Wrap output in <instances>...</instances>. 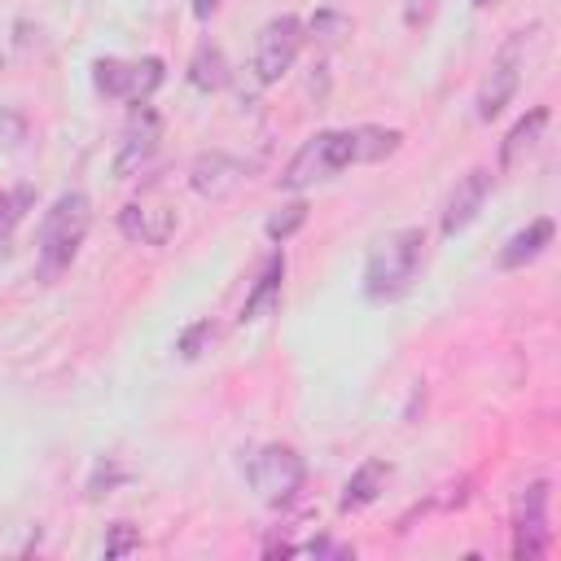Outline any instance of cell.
Returning a JSON list of instances; mask_svg holds the SVG:
<instances>
[{
  "label": "cell",
  "mask_w": 561,
  "mask_h": 561,
  "mask_svg": "<svg viewBox=\"0 0 561 561\" xmlns=\"http://www.w3.org/2000/svg\"><path fill=\"white\" fill-rule=\"evenodd\" d=\"M88 228H92V202H88V193H79V188H75V193H61V197L44 210V224H39L35 276H39V280H57V276L75 263V254H79Z\"/></svg>",
  "instance_id": "2"
},
{
  "label": "cell",
  "mask_w": 561,
  "mask_h": 561,
  "mask_svg": "<svg viewBox=\"0 0 561 561\" xmlns=\"http://www.w3.org/2000/svg\"><path fill=\"white\" fill-rule=\"evenodd\" d=\"M215 9H219V0H193V18H197V22H206Z\"/></svg>",
  "instance_id": "24"
},
{
  "label": "cell",
  "mask_w": 561,
  "mask_h": 561,
  "mask_svg": "<svg viewBox=\"0 0 561 561\" xmlns=\"http://www.w3.org/2000/svg\"><path fill=\"white\" fill-rule=\"evenodd\" d=\"M118 232L140 245H167L175 232V210L162 202H127L118 210Z\"/></svg>",
  "instance_id": "10"
},
{
  "label": "cell",
  "mask_w": 561,
  "mask_h": 561,
  "mask_svg": "<svg viewBox=\"0 0 561 561\" xmlns=\"http://www.w3.org/2000/svg\"><path fill=\"white\" fill-rule=\"evenodd\" d=\"M386 478H390V465H386V460H364V465H359V469L346 478L342 508H364V504H373V500L381 495Z\"/></svg>",
  "instance_id": "15"
},
{
  "label": "cell",
  "mask_w": 561,
  "mask_h": 561,
  "mask_svg": "<svg viewBox=\"0 0 561 561\" xmlns=\"http://www.w3.org/2000/svg\"><path fill=\"white\" fill-rule=\"evenodd\" d=\"M280 280H285V254H280V250H272V254L263 259V267H259L254 285H250L245 302H241V324L263 320L267 311H276V302H280Z\"/></svg>",
  "instance_id": "12"
},
{
  "label": "cell",
  "mask_w": 561,
  "mask_h": 561,
  "mask_svg": "<svg viewBox=\"0 0 561 561\" xmlns=\"http://www.w3.org/2000/svg\"><path fill=\"white\" fill-rule=\"evenodd\" d=\"M302 224H307V202H289V206H280V210H276V215L263 224V232H267V237L280 245V241H285V237H294Z\"/></svg>",
  "instance_id": "20"
},
{
  "label": "cell",
  "mask_w": 561,
  "mask_h": 561,
  "mask_svg": "<svg viewBox=\"0 0 561 561\" xmlns=\"http://www.w3.org/2000/svg\"><path fill=\"white\" fill-rule=\"evenodd\" d=\"M245 478H250V486L259 491V500H267V504H285V500H294V495L302 491V482H307V465H302V456H298L294 447H285V443H267V447H259V451L250 456Z\"/></svg>",
  "instance_id": "4"
},
{
  "label": "cell",
  "mask_w": 561,
  "mask_h": 561,
  "mask_svg": "<svg viewBox=\"0 0 561 561\" xmlns=\"http://www.w3.org/2000/svg\"><path fill=\"white\" fill-rule=\"evenodd\" d=\"M158 136H162L158 114H153L149 105H136V114H131V123H127V131H123V145H118V153H114V175H136V171L153 158Z\"/></svg>",
  "instance_id": "9"
},
{
  "label": "cell",
  "mask_w": 561,
  "mask_h": 561,
  "mask_svg": "<svg viewBox=\"0 0 561 561\" xmlns=\"http://www.w3.org/2000/svg\"><path fill=\"white\" fill-rule=\"evenodd\" d=\"M136 543H140V535H136L127 522H114L110 535H105V557H123V552H131Z\"/></svg>",
  "instance_id": "23"
},
{
  "label": "cell",
  "mask_w": 561,
  "mask_h": 561,
  "mask_svg": "<svg viewBox=\"0 0 561 561\" xmlns=\"http://www.w3.org/2000/svg\"><path fill=\"white\" fill-rule=\"evenodd\" d=\"M298 48H302V22L289 18V13L272 18L254 39V79L259 83H276L298 61Z\"/></svg>",
  "instance_id": "6"
},
{
  "label": "cell",
  "mask_w": 561,
  "mask_h": 561,
  "mask_svg": "<svg viewBox=\"0 0 561 561\" xmlns=\"http://www.w3.org/2000/svg\"><path fill=\"white\" fill-rule=\"evenodd\" d=\"M548 482H530L522 486L517 504H513V557L517 561H539L548 552Z\"/></svg>",
  "instance_id": "5"
},
{
  "label": "cell",
  "mask_w": 561,
  "mask_h": 561,
  "mask_svg": "<svg viewBox=\"0 0 561 561\" xmlns=\"http://www.w3.org/2000/svg\"><path fill=\"white\" fill-rule=\"evenodd\" d=\"M543 127H548V110H530L526 118H517V123L508 127L504 145H500V167H504V171H508V167H517V162L539 145Z\"/></svg>",
  "instance_id": "14"
},
{
  "label": "cell",
  "mask_w": 561,
  "mask_h": 561,
  "mask_svg": "<svg viewBox=\"0 0 561 561\" xmlns=\"http://www.w3.org/2000/svg\"><path fill=\"white\" fill-rule=\"evenodd\" d=\"M346 31H351V22H346L342 13H329V9H324V13H316V18H311V35H320L324 44H333V39H342Z\"/></svg>",
  "instance_id": "22"
},
{
  "label": "cell",
  "mask_w": 561,
  "mask_h": 561,
  "mask_svg": "<svg viewBox=\"0 0 561 561\" xmlns=\"http://www.w3.org/2000/svg\"><path fill=\"white\" fill-rule=\"evenodd\" d=\"M552 219H530L526 228H517L508 241H504V250H500V267H526L530 259H539L548 245H552Z\"/></svg>",
  "instance_id": "13"
},
{
  "label": "cell",
  "mask_w": 561,
  "mask_h": 561,
  "mask_svg": "<svg viewBox=\"0 0 561 561\" xmlns=\"http://www.w3.org/2000/svg\"><path fill=\"white\" fill-rule=\"evenodd\" d=\"M210 342H215V324H210V320H197V324H188V329L180 333L175 351H180V359H197Z\"/></svg>",
  "instance_id": "21"
},
{
  "label": "cell",
  "mask_w": 561,
  "mask_h": 561,
  "mask_svg": "<svg viewBox=\"0 0 561 561\" xmlns=\"http://www.w3.org/2000/svg\"><path fill=\"white\" fill-rule=\"evenodd\" d=\"M522 44H526V31H517V35L500 48V57L491 61V70L482 75V83H478V118H482V123H491V118L513 101V92H517V83H522Z\"/></svg>",
  "instance_id": "7"
},
{
  "label": "cell",
  "mask_w": 561,
  "mask_h": 561,
  "mask_svg": "<svg viewBox=\"0 0 561 561\" xmlns=\"http://www.w3.org/2000/svg\"><path fill=\"white\" fill-rule=\"evenodd\" d=\"M92 83H96V92H101V96L127 101L131 61H123V57H96V61H92Z\"/></svg>",
  "instance_id": "17"
},
{
  "label": "cell",
  "mask_w": 561,
  "mask_h": 561,
  "mask_svg": "<svg viewBox=\"0 0 561 561\" xmlns=\"http://www.w3.org/2000/svg\"><path fill=\"white\" fill-rule=\"evenodd\" d=\"M162 83V57H140L131 61V83H127V101L131 105H145Z\"/></svg>",
  "instance_id": "18"
},
{
  "label": "cell",
  "mask_w": 561,
  "mask_h": 561,
  "mask_svg": "<svg viewBox=\"0 0 561 561\" xmlns=\"http://www.w3.org/2000/svg\"><path fill=\"white\" fill-rule=\"evenodd\" d=\"M188 83H193L197 92H219V88L228 83V61H224V53H219L215 44H202V48L193 53V61H188Z\"/></svg>",
  "instance_id": "16"
},
{
  "label": "cell",
  "mask_w": 561,
  "mask_h": 561,
  "mask_svg": "<svg viewBox=\"0 0 561 561\" xmlns=\"http://www.w3.org/2000/svg\"><path fill=\"white\" fill-rule=\"evenodd\" d=\"M35 206V193L26 188V184H18V188H9V193H0V245L13 237V228L26 219V210Z\"/></svg>",
  "instance_id": "19"
},
{
  "label": "cell",
  "mask_w": 561,
  "mask_h": 561,
  "mask_svg": "<svg viewBox=\"0 0 561 561\" xmlns=\"http://www.w3.org/2000/svg\"><path fill=\"white\" fill-rule=\"evenodd\" d=\"M486 193H491V171H486V167H473V171H465V175L456 180V188L447 193V202H443V215H438V228H443V237H456V232H465V228L478 219V210H482Z\"/></svg>",
  "instance_id": "8"
},
{
  "label": "cell",
  "mask_w": 561,
  "mask_h": 561,
  "mask_svg": "<svg viewBox=\"0 0 561 561\" xmlns=\"http://www.w3.org/2000/svg\"><path fill=\"white\" fill-rule=\"evenodd\" d=\"M364 162L359 153V131L342 127V131H316L311 140H302V149L289 158V167L280 171V188H307L316 180H333L337 171Z\"/></svg>",
  "instance_id": "3"
},
{
  "label": "cell",
  "mask_w": 561,
  "mask_h": 561,
  "mask_svg": "<svg viewBox=\"0 0 561 561\" xmlns=\"http://www.w3.org/2000/svg\"><path fill=\"white\" fill-rule=\"evenodd\" d=\"M425 263V232L421 228H394L386 232L368 259H364V298L368 302H394L403 298Z\"/></svg>",
  "instance_id": "1"
},
{
  "label": "cell",
  "mask_w": 561,
  "mask_h": 561,
  "mask_svg": "<svg viewBox=\"0 0 561 561\" xmlns=\"http://www.w3.org/2000/svg\"><path fill=\"white\" fill-rule=\"evenodd\" d=\"M469 4H473V9H491L495 0H469Z\"/></svg>",
  "instance_id": "25"
},
{
  "label": "cell",
  "mask_w": 561,
  "mask_h": 561,
  "mask_svg": "<svg viewBox=\"0 0 561 561\" xmlns=\"http://www.w3.org/2000/svg\"><path fill=\"white\" fill-rule=\"evenodd\" d=\"M241 180H245V162L232 158V153H224V149L197 153L193 167H188V184H193V193H202V197H228Z\"/></svg>",
  "instance_id": "11"
}]
</instances>
